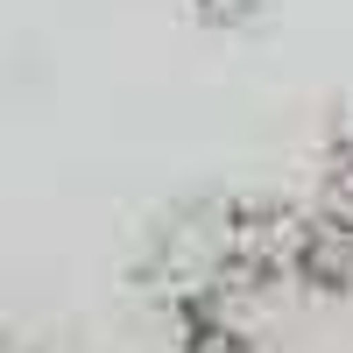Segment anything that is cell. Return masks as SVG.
Returning <instances> with one entry per match:
<instances>
[{
	"instance_id": "cell-1",
	"label": "cell",
	"mask_w": 353,
	"mask_h": 353,
	"mask_svg": "<svg viewBox=\"0 0 353 353\" xmlns=\"http://www.w3.org/2000/svg\"><path fill=\"white\" fill-rule=\"evenodd\" d=\"M226 353H353V261L261 276L233 311Z\"/></svg>"
},
{
	"instance_id": "cell-2",
	"label": "cell",
	"mask_w": 353,
	"mask_h": 353,
	"mask_svg": "<svg viewBox=\"0 0 353 353\" xmlns=\"http://www.w3.org/2000/svg\"><path fill=\"white\" fill-rule=\"evenodd\" d=\"M325 198H332V212L339 226L353 233V128L332 141V156H325Z\"/></svg>"
},
{
	"instance_id": "cell-3",
	"label": "cell",
	"mask_w": 353,
	"mask_h": 353,
	"mask_svg": "<svg viewBox=\"0 0 353 353\" xmlns=\"http://www.w3.org/2000/svg\"><path fill=\"white\" fill-rule=\"evenodd\" d=\"M191 8H198L205 21H226V28H241V21H254V14H261V0H191Z\"/></svg>"
}]
</instances>
